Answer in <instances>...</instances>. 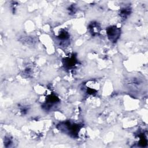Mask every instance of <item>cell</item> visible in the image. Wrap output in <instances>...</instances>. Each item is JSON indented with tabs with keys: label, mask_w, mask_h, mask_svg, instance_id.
Instances as JSON below:
<instances>
[{
	"label": "cell",
	"mask_w": 148,
	"mask_h": 148,
	"mask_svg": "<svg viewBox=\"0 0 148 148\" xmlns=\"http://www.w3.org/2000/svg\"><path fill=\"white\" fill-rule=\"evenodd\" d=\"M120 32V29L116 27H114L109 28L107 33L108 38L110 39V40L113 42H116L119 37Z\"/></svg>",
	"instance_id": "cell-1"
}]
</instances>
